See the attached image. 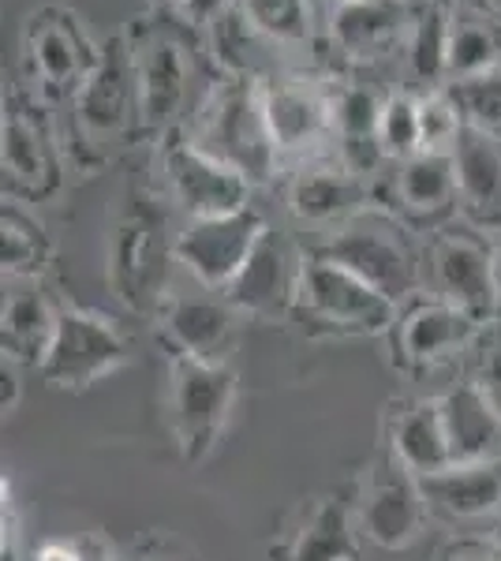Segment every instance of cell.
Here are the masks:
<instances>
[{"instance_id": "obj_29", "label": "cell", "mask_w": 501, "mask_h": 561, "mask_svg": "<svg viewBox=\"0 0 501 561\" xmlns=\"http://www.w3.org/2000/svg\"><path fill=\"white\" fill-rule=\"evenodd\" d=\"M449 38H453V12L439 4H419L412 31H408V68L423 87H445L449 68Z\"/></svg>"}, {"instance_id": "obj_37", "label": "cell", "mask_w": 501, "mask_h": 561, "mask_svg": "<svg viewBox=\"0 0 501 561\" xmlns=\"http://www.w3.org/2000/svg\"><path fill=\"white\" fill-rule=\"evenodd\" d=\"M23 550V524L20 505L12 497V486L4 483V505H0V561H20Z\"/></svg>"}, {"instance_id": "obj_24", "label": "cell", "mask_w": 501, "mask_h": 561, "mask_svg": "<svg viewBox=\"0 0 501 561\" xmlns=\"http://www.w3.org/2000/svg\"><path fill=\"white\" fill-rule=\"evenodd\" d=\"M389 454L419 479L445 472L453 465L442 397L405 401L400 409H394V415H389Z\"/></svg>"}, {"instance_id": "obj_20", "label": "cell", "mask_w": 501, "mask_h": 561, "mask_svg": "<svg viewBox=\"0 0 501 561\" xmlns=\"http://www.w3.org/2000/svg\"><path fill=\"white\" fill-rule=\"evenodd\" d=\"M453 165L460 214L482 232H501V131H479L464 124L453 147Z\"/></svg>"}, {"instance_id": "obj_3", "label": "cell", "mask_w": 501, "mask_h": 561, "mask_svg": "<svg viewBox=\"0 0 501 561\" xmlns=\"http://www.w3.org/2000/svg\"><path fill=\"white\" fill-rule=\"evenodd\" d=\"M318 255L352 270L355 277H363L400 307L419 293V277H423L419 251L408 237V225L386 206H367L344 225H337L333 237L318 248Z\"/></svg>"}, {"instance_id": "obj_39", "label": "cell", "mask_w": 501, "mask_h": 561, "mask_svg": "<svg viewBox=\"0 0 501 561\" xmlns=\"http://www.w3.org/2000/svg\"><path fill=\"white\" fill-rule=\"evenodd\" d=\"M20 397H23L20 364L0 359V409H4V415H12L15 409H20Z\"/></svg>"}, {"instance_id": "obj_48", "label": "cell", "mask_w": 501, "mask_h": 561, "mask_svg": "<svg viewBox=\"0 0 501 561\" xmlns=\"http://www.w3.org/2000/svg\"><path fill=\"white\" fill-rule=\"evenodd\" d=\"M341 4H355V0H333V8H341Z\"/></svg>"}, {"instance_id": "obj_49", "label": "cell", "mask_w": 501, "mask_h": 561, "mask_svg": "<svg viewBox=\"0 0 501 561\" xmlns=\"http://www.w3.org/2000/svg\"><path fill=\"white\" fill-rule=\"evenodd\" d=\"M405 4H426V0H405Z\"/></svg>"}, {"instance_id": "obj_9", "label": "cell", "mask_w": 501, "mask_h": 561, "mask_svg": "<svg viewBox=\"0 0 501 561\" xmlns=\"http://www.w3.org/2000/svg\"><path fill=\"white\" fill-rule=\"evenodd\" d=\"M172 431L180 454L187 460H206L221 442L236 404V370L229 364H198L172 356Z\"/></svg>"}, {"instance_id": "obj_2", "label": "cell", "mask_w": 501, "mask_h": 561, "mask_svg": "<svg viewBox=\"0 0 501 561\" xmlns=\"http://www.w3.org/2000/svg\"><path fill=\"white\" fill-rule=\"evenodd\" d=\"M23 87L45 105H71L94 76L102 45L90 38L79 12L60 4H42L23 20Z\"/></svg>"}, {"instance_id": "obj_43", "label": "cell", "mask_w": 501, "mask_h": 561, "mask_svg": "<svg viewBox=\"0 0 501 561\" xmlns=\"http://www.w3.org/2000/svg\"><path fill=\"white\" fill-rule=\"evenodd\" d=\"M494 285H498V322H501V232L494 240Z\"/></svg>"}, {"instance_id": "obj_16", "label": "cell", "mask_w": 501, "mask_h": 561, "mask_svg": "<svg viewBox=\"0 0 501 561\" xmlns=\"http://www.w3.org/2000/svg\"><path fill=\"white\" fill-rule=\"evenodd\" d=\"M304 259L307 255H296V248L281 232L270 229L248 259V266L240 270V277L225 288V300L240 314H251V319H285V314L296 311Z\"/></svg>"}, {"instance_id": "obj_6", "label": "cell", "mask_w": 501, "mask_h": 561, "mask_svg": "<svg viewBox=\"0 0 501 561\" xmlns=\"http://www.w3.org/2000/svg\"><path fill=\"white\" fill-rule=\"evenodd\" d=\"M0 173H4V198L15 203H45L64 187L60 142L53 135L45 102H38L26 87L4 90Z\"/></svg>"}, {"instance_id": "obj_13", "label": "cell", "mask_w": 501, "mask_h": 561, "mask_svg": "<svg viewBox=\"0 0 501 561\" xmlns=\"http://www.w3.org/2000/svg\"><path fill=\"white\" fill-rule=\"evenodd\" d=\"M431 277L434 296L460 307L479 325L498 322V285H494V240L482 229H439L431 240Z\"/></svg>"}, {"instance_id": "obj_46", "label": "cell", "mask_w": 501, "mask_h": 561, "mask_svg": "<svg viewBox=\"0 0 501 561\" xmlns=\"http://www.w3.org/2000/svg\"><path fill=\"white\" fill-rule=\"evenodd\" d=\"M426 4H439V8H445V12H457L460 0H426Z\"/></svg>"}, {"instance_id": "obj_42", "label": "cell", "mask_w": 501, "mask_h": 561, "mask_svg": "<svg viewBox=\"0 0 501 561\" xmlns=\"http://www.w3.org/2000/svg\"><path fill=\"white\" fill-rule=\"evenodd\" d=\"M79 542H83V561H116L102 536H79Z\"/></svg>"}, {"instance_id": "obj_28", "label": "cell", "mask_w": 501, "mask_h": 561, "mask_svg": "<svg viewBox=\"0 0 501 561\" xmlns=\"http://www.w3.org/2000/svg\"><path fill=\"white\" fill-rule=\"evenodd\" d=\"M501 65V20L490 12L457 15L453 12V38H449V68H445V83L471 79L479 71H490Z\"/></svg>"}, {"instance_id": "obj_11", "label": "cell", "mask_w": 501, "mask_h": 561, "mask_svg": "<svg viewBox=\"0 0 501 561\" xmlns=\"http://www.w3.org/2000/svg\"><path fill=\"white\" fill-rule=\"evenodd\" d=\"M161 169H166L169 192L191 221L198 217H221L251 206V180L221 161L217 153L198 147L191 135L169 131L161 139Z\"/></svg>"}, {"instance_id": "obj_10", "label": "cell", "mask_w": 501, "mask_h": 561, "mask_svg": "<svg viewBox=\"0 0 501 561\" xmlns=\"http://www.w3.org/2000/svg\"><path fill=\"white\" fill-rule=\"evenodd\" d=\"M124 214L113 232V255H109V277L116 296L143 311L150 300H158L161 280H166V255L177 248L166 243V217L153 206L150 195L132 192L124 198Z\"/></svg>"}, {"instance_id": "obj_17", "label": "cell", "mask_w": 501, "mask_h": 561, "mask_svg": "<svg viewBox=\"0 0 501 561\" xmlns=\"http://www.w3.org/2000/svg\"><path fill=\"white\" fill-rule=\"evenodd\" d=\"M386 210L412 225H445L460 210L453 153H415L394 161L386 173Z\"/></svg>"}, {"instance_id": "obj_41", "label": "cell", "mask_w": 501, "mask_h": 561, "mask_svg": "<svg viewBox=\"0 0 501 561\" xmlns=\"http://www.w3.org/2000/svg\"><path fill=\"white\" fill-rule=\"evenodd\" d=\"M445 561H501L494 547H479V542H464V547L449 550Z\"/></svg>"}, {"instance_id": "obj_45", "label": "cell", "mask_w": 501, "mask_h": 561, "mask_svg": "<svg viewBox=\"0 0 501 561\" xmlns=\"http://www.w3.org/2000/svg\"><path fill=\"white\" fill-rule=\"evenodd\" d=\"M479 8L494 15V20H501V0H479Z\"/></svg>"}, {"instance_id": "obj_25", "label": "cell", "mask_w": 501, "mask_h": 561, "mask_svg": "<svg viewBox=\"0 0 501 561\" xmlns=\"http://www.w3.org/2000/svg\"><path fill=\"white\" fill-rule=\"evenodd\" d=\"M57 322L60 307H53L42 288L26 285L4 293V307H0V352H4V359L20 367H42Z\"/></svg>"}, {"instance_id": "obj_15", "label": "cell", "mask_w": 501, "mask_h": 561, "mask_svg": "<svg viewBox=\"0 0 501 561\" xmlns=\"http://www.w3.org/2000/svg\"><path fill=\"white\" fill-rule=\"evenodd\" d=\"M482 325L464 314L460 307L445 304L442 296H412L397 314L394 352L405 367H439L457 352H468L479 341Z\"/></svg>"}, {"instance_id": "obj_14", "label": "cell", "mask_w": 501, "mask_h": 561, "mask_svg": "<svg viewBox=\"0 0 501 561\" xmlns=\"http://www.w3.org/2000/svg\"><path fill=\"white\" fill-rule=\"evenodd\" d=\"M426 520H431V505H426L419 476L408 472L394 454H382L363 476V536L382 550H408L423 536Z\"/></svg>"}, {"instance_id": "obj_12", "label": "cell", "mask_w": 501, "mask_h": 561, "mask_svg": "<svg viewBox=\"0 0 501 561\" xmlns=\"http://www.w3.org/2000/svg\"><path fill=\"white\" fill-rule=\"evenodd\" d=\"M266 232V217L254 206H243V210L221 217H198L177 237L172 255H177L180 266H187V274L198 285L225 293L240 277V270L248 266V259L254 255V248H259Z\"/></svg>"}, {"instance_id": "obj_38", "label": "cell", "mask_w": 501, "mask_h": 561, "mask_svg": "<svg viewBox=\"0 0 501 561\" xmlns=\"http://www.w3.org/2000/svg\"><path fill=\"white\" fill-rule=\"evenodd\" d=\"M236 8V0H184V8H180V20L187 26H214L217 20H225Z\"/></svg>"}, {"instance_id": "obj_22", "label": "cell", "mask_w": 501, "mask_h": 561, "mask_svg": "<svg viewBox=\"0 0 501 561\" xmlns=\"http://www.w3.org/2000/svg\"><path fill=\"white\" fill-rule=\"evenodd\" d=\"M236 307L229 300H172L161 314V330L177 356L198 364H229L236 348Z\"/></svg>"}, {"instance_id": "obj_21", "label": "cell", "mask_w": 501, "mask_h": 561, "mask_svg": "<svg viewBox=\"0 0 501 561\" xmlns=\"http://www.w3.org/2000/svg\"><path fill=\"white\" fill-rule=\"evenodd\" d=\"M442 415L453 465H501V409L476 386V378L445 389Z\"/></svg>"}, {"instance_id": "obj_31", "label": "cell", "mask_w": 501, "mask_h": 561, "mask_svg": "<svg viewBox=\"0 0 501 561\" xmlns=\"http://www.w3.org/2000/svg\"><path fill=\"white\" fill-rule=\"evenodd\" d=\"M386 102H389V94H382L375 83H360V79L330 87L337 147H349V142H378Z\"/></svg>"}, {"instance_id": "obj_7", "label": "cell", "mask_w": 501, "mask_h": 561, "mask_svg": "<svg viewBox=\"0 0 501 561\" xmlns=\"http://www.w3.org/2000/svg\"><path fill=\"white\" fill-rule=\"evenodd\" d=\"M124 34L132 42L143 131L169 135L177 116L184 113V98L191 76H195V60H191L184 31L153 15V20H139Z\"/></svg>"}, {"instance_id": "obj_5", "label": "cell", "mask_w": 501, "mask_h": 561, "mask_svg": "<svg viewBox=\"0 0 501 561\" xmlns=\"http://www.w3.org/2000/svg\"><path fill=\"white\" fill-rule=\"evenodd\" d=\"M191 139L229 161L232 169H240L251 184L270 180L273 165H277V147H273L266 124V98H262L259 79L225 76L209 90L203 116H198V131Z\"/></svg>"}, {"instance_id": "obj_34", "label": "cell", "mask_w": 501, "mask_h": 561, "mask_svg": "<svg viewBox=\"0 0 501 561\" xmlns=\"http://www.w3.org/2000/svg\"><path fill=\"white\" fill-rule=\"evenodd\" d=\"M378 142L389 161H405L423 153V128H419V94L412 90H397L389 94L386 113H382Z\"/></svg>"}, {"instance_id": "obj_23", "label": "cell", "mask_w": 501, "mask_h": 561, "mask_svg": "<svg viewBox=\"0 0 501 561\" xmlns=\"http://www.w3.org/2000/svg\"><path fill=\"white\" fill-rule=\"evenodd\" d=\"M415 8L405 0H355L333 8V42L344 57L375 60L386 57L394 45L408 42Z\"/></svg>"}, {"instance_id": "obj_35", "label": "cell", "mask_w": 501, "mask_h": 561, "mask_svg": "<svg viewBox=\"0 0 501 561\" xmlns=\"http://www.w3.org/2000/svg\"><path fill=\"white\" fill-rule=\"evenodd\" d=\"M419 128H423L426 153H453V147H457L464 121H460L457 102H453L445 87L419 94Z\"/></svg>"}, {"instance_id": "obj_47", "label": "cell", "mask_w": 501, "mask_h": 561, "mask_svg": "<svg viewBox=\"0 0 501 561\" xmlns=\"http://www.w3.org/2000/svg\"><path fill=\"white\" fill-rule=\"evenodd\" d=\"M494 550H498V558H501V531H498V539H494Z\"/></svg>"}, {"instance_id": "obj_4", "label": "cell", "mask_w": 501, "mask_h": 561, "mask_svg": "<svg viewBox=\"0 0 501 561\" xmlns=\"http://www.w3.org/2000/svg\"><path fill=\"white\" fill-rule=\"evenodd\" d=\"M400 304L371 288L352 270L337 266L326 255L304 259V277H299V296L293 319L307 322L311 333H330V337H382L394 333Z\"/></svg>"}, {"instance_id": "obj_18", "label": "cell", "mask_w": 501, "mask_h": 561, "mask_svg": "<svg viewBox=\"0 0 501 561\" xmlns=\"http://www.w3.org/2000/svg\"><path fill=\"white\" fill-rule=\"evenodd\" d=\"M262 98L277 153H304L333 135L330 87H318L311 79H270L262 83Z\"/></svg>"}, {"instance_id": "obj_8", "label": "cell", "mask_w": 501, "mask_h": 561, "mask_svg": "<svg viewBox=\"0 0 501 561\" xmlns=\"http://www.w3.org/2000/svg\"><path fill=\"white\" fill-rule=\"evenodd\" d=\"M127 356H132V345L109 314L87 311V307H60L57 333H53L38 375L53 389H87L121 370Z\"/></svg>"}, {"instance_id": "obj_19", "label": "cell", "mask_w": 501, "mask_h": 561, "mask_svg": "<svg viewBox=\"0 0 501 561\" xmlns=\"http://www.w3.org/2000/svg\"><path fill=\"white\" fill-rule=\"evenodd\" d=\"M285 198L304 225H344L367 210V180L355 176L341 158H315L293 173Z\"/></svg>"}, {"instance_id": "obj_1", "label": "cell", "mask_w": 501, "mask_h": 561, "mask_svg": "<svg viewBox=\"0 0 501 561\" xmlns=\"http://www.w3.org/2000/svg\"><path fill=\"white\" fill-rule=\"evenodd\" d=\"M68 153L83 173L105 169L116 150H124L143 131L139 83L127 34H113L102 42V60L94 76L68 105Z\"/></svg>"}, {"instance_id": "obj_36", "label": "cell", "mask_w": 501, "mask_h": 561, "mask_svg": "<svg viewBox=\"0 0 501 561\" xmlns=\"http://www.w3.org/2000/svg\"><path fill=\"white\" fill-rule=\"evenodd\" d=\"M471 348H476V386L501 409V322L482 325Z\"/></svg>"}, {"instance_id": "obj_32", "label": "cell", "mask_w": 501, "mask_h": 561, "mask_svg": "<svg viewBox=\"0 0 501 561\" xmlns=\"http://www.w3.org/2000/svg\"><path fill=\"white\" fill-rule=\"evenodd\" d=\"M240 15L259 38L277 45H304L315 34L311 0H236Z\"/></svg>"}, {"instance_id": "obj_33", "label": "cell", "mask_w": 501, "mask_h": 561, "mask_svg": "<svg viewBox=\"0 0 501 561\" xmlns=\"http://www.w3.org/2000/svg\"><path fill=\"white\" fill-rule=\"evenodd\" d=\"M449 98L460 108V121L479 131H501V65L479 71L471 79L445 83Z\"/></svg>"}, {"instance_id": "obj_26", "label": "cell", "mask_w": 501, "mask_h": 561, "mask_svg": "<svg viewBox=\"0 0 501 561\" xmlns=\"http://www.w3.org/2000/svg\"><path fill=\"white\" fill-rule=\"evenodd\" d=\"M423 483L431 513L449 520H482L501 510V465H449Z\"/></svg>"}, {"instance_id": "obj_30", "label": "cell", "mask_w": 501, "mask_h": 561, "mask_svg": "<svg viewBox=\"0 0 501 561\" xmlns=\"http://www.w3.org/2000/svg\"><path fill=\"white\" fill-rule=\"evenodd\" d=\"M288 561H355V531L349 510L341 502H330V497L315 502Z\"/></svg>"}, {"instance_id": "obj_44", "label": "cell", "mask_w": 501, "mask_h": 561, "mask_svg": "<svg viewBox=\"0 0 501 561\" xmlns=\"http://www.w3.org/2000/svg\"><path fill=\"white\" fill-rule=\"evenodd\" d=\"M153 8H158V12H180V8H184V0H150Z\"/></svg>"}, {"instance_id": "obj_40", "label": "cell", "mask_w": 501, "mask_h": 561, "mask_svg": "<svg viewBox=\"0 0 501 561\" xmlns=\"http://www.w3.org/2000/svg\"><path fill=\"white\" fill-rule=\"evenodd\" d=\"M34 561H83V542L76 539H49L38 547Z\"/></svg>"}, {"instance_id": "obj_27", "label": "cell", "mask_w": 501, "mask_h": 561, "mask_svg": "<svg viewBox=\"0 0 501 561\" xmlns=\"http://www.w3.org/2000/svg\"><path fill=\"white\" fill-rule=\"evenodd\" d=\"M53 243L45 229L23 210V203L4 198L0 210V270L12 280H34L49 270Z\"/></svg>"}]
</instances>
